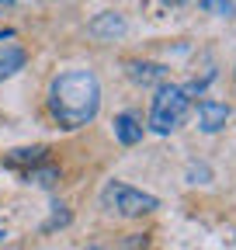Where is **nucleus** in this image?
<instances>
[{"label": "nucleus", "mask_w": 236, "mask_h": 250, "mask_svg": "<svg viewBox=\"0 0 236 250\" xmlns=\"http://www.w3.org/2000/svg\"><path fill=\"white\" fill-rule=\"evenodd\" d=\"M101 111V83L94 70H63L49 83V115L63 125V129H83L91 125Z\"/></svg>", "instance_id": "nucleus-1"}, {"label": "nucleus", "mask_w": 236, "mask_h": 250, "mask_svg": "<svg viewBox=\"0 0 236 250\" xmlns=\"http://www.w3.org/2000/svg\"><path fill=\"white\" fill-rule=\"evenodd\" d=\"M191 111V94L177 83H160L153 108H150V129L160 136H170L174 129H181L184 118Z\"/></svg>", "instance_id": "nucleus-2"}, {"label": "nucleus", "mask_w": 236, "mask_h": 250, "mask_svg": "<svg viewBox=\"0 0 236 250\" xmlns=\"http://www.w3.org/2000/svg\"><path fill=\"white\" fill-rule=\"evenodd\" d=\"M101 205H104V212H111V215L139 219V215H146V212L160 208V198L139 191V188H132V184H125V181H108L104 191H101Z\"/></svg>", "instance_id": "nucleus-3"}, {"label": "nucleus", "mask_w": 236, "mask_h": 250, "mask_svg": "<svg viewBox=\"0 0 236 250\" xmlns=\"http://www.w3.org/2000/svg\"><path fill=\"white\" fill-rule=\"evenodd\" d=\"M226 122H229V108L222 104V101H212V98H205V101H198V129L201 132H219V129H226Z\"/></svg>", "instance_id": "nucleus-4"}, {"label": "nucleus", "mask_w": 236, "mask_h": 250, "mask_svg": "<svg viewBox=\"0 0 236 250\" xmlns=\"http://www.w3.org/2000/svg\"><path fill=\"white\" fill-rule=\"evenodd\" d=\"M91 35L101 39V42H115L118 35H125V18L118 11H104L91 21Z\"/></svg>", "instance_id": "nucleus-5"}, {"label": "nucleus", "mask_w": 236, "mask_h": 250, "mask_svg": "<svg viewBox=\"0 0 236 250\" xmlns=\"http://www.w3.org/2000/svg\"><path fill=\"white\" fill-rule=\"evenodd\" d=\"M24 62H28V52L14 42H0V83L11 80L18 70H24Z\"/></svg>", "instance_id": "nucleus-6"}, {"label": "nucleus", "mask_w": 236, "mask_h": 250, "mask_svg": "<svg viewBox=\"0 0 236 250\" xmlns=\"http://www.w3.org/2000/svg\"><path fill=\"white\" fill-rule=\"evenodd\" d=\"M115 139L122 143V146H136V143L142 139V122H139L132 111L115 115Z\"/></svg>", "instance_id": "nucleus-7"}, {"label": "nucleus", "mask_w": 236, "mask_h": 250, "mask_svg": "<svg viewBox=\"0 0 236 250\" xmlns=\"http://www.w3.org/2000/svg\"><path fill=\"white\" fill-rule=\"evenodd\" d=\"M129 77L136 83H163L167 80V66L163 62H129Z\"/></svg>", "instance_id": "nucleus-8"}, {"label": "nucleus", "mask_w": 236, "mask_h": 250, "mask_svg": "<svg viewBox=\"0 0 236 250\" xmlns=\"http://www.w3.org/2000/svg\"><path fill=\"white\" fill-rule=\"evenodd\" d=\"M42 156H45V149H14L11 156H7V164L11 167H21V164H32V170H35V164H42Z\"/></svg>", "instance_id": "nucleus-9"}, {"label": "nucleus", "mask_w": 236, "mask_h": 250, "mask_svg": "<svg viewBox=\"0 0 236 250\" xmlns=\"http://www.w3.org/2000/svg\"><path fill=\"white\" fill-rule=\"evenodd\" d=\"M201 11H209L216 18H229L233 14V4H229V0H201Z\"/></svg>", "instance_id": "nucleus-10"}, {"label": "nucleus", "mask_w": 236, "mask_h": 250, "mask_svg": "<svg viewBox=\"0 0 236 250\" xmlns=\"http://www.w3.org/2000/svg\"><path fill=\"white\" fill-rule=\"evenodd\" d=\"M14 4V0H0V11H4V7H11Z\"/></svg>", "instance_id": "nucleus-11"}, {"label": "nucleus", "mask_w": 236, "mask_h": 250, "mask_svg": "<svg viewBox=\"0 0 236 250\" xmlns=\"http://www.w3.org/2000/svg\"><path fill=\"white\" fill-rule=\"evenodd\" d=\"M167 4H188V0H167Z\"/></svg>", "instance_id": "nucleus-12"}, {"label": "nucleus", "mask_w": 236, "mask_h": 250, "mask_svg": "<svg viewBox=\"0 0 236 250\" xmlns=\"http://www.w3.org/2000/svg\"><path fill=\"white\" fill-rule=\"evenodd\" d=\"M91 250H108V247H91Z\"/></svg>", "instance_id": "nucleus-13"}, {"label": "nucleus", "mask_w": 236, "mask_h": 250, "mask_svg": "<svg viewBox=\"0 0 236 250\" xmlns=\"http://www.w3.org/2000/svg\"><path fill=\"white\" fill-rule=\"evenodd\" d=\"M233 77H236V73H233Z\"/></svg>", "instance_id": "nucleus-14"}]
</instances>
